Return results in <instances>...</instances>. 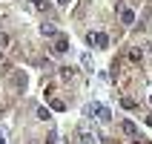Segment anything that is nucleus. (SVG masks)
I'll return each mask as SVG.
<instances>
[{
	"mask_svg": "<svg viewBox=\"0 0 152 144\" xmlns=\"http://www.w3.org/2000/svg\"><path fill=\"white\" fill-rule=\"evenodd\" d=\"M92 112H95V118H98V121H103V124L112 118V112L106 110L103 104H89V107H86V115H92Z\"/></svg>",
	"mask_w": 152,
	"mask_h": 144,
	"instance_id": "nucleus-1",
	"label": "nucleus"
},
{
	"mask_svg": "<svg viewBox=\"0 0 152 144\" xmlns=\"http://www.w3.org/2000/svg\"><path fill=\"white\" fill-rule=\"evenodd\" d=\"M52 49L58 52V55H63V52H69V38H63V35H58V41H55V46Z\"/></svg>",
	"mask_w": 152,
	"mask_h": 144,
	"instance_id": "nucleus-2",
	"label": "nucleus"
},
{
	"mask_svg": "<svg viewBox=\"0 0 152 144\" xmlns=\"http://www.w3.org/2000/svg\"><path fill=\"white\" fill-rule=\"evenodd\" d=\"M95 46H98V49H106V46H109V35L106 32H95Z\"/></svg>",
	"mask_w": 152,
	"mask_h": 144,
	"instance_id": "nucleus-3",
	"label": "nucleus"
},
{
	"mask_svg": "<svg viewBox=\"0 0 152 144\" xmlns=\"http://www.w3.org/2000/svg\"><path fill=\"white\" fill-rule=\"evenodd\" d=\"M121 130H124V136H129V138L138 136V127L132 124V121H124V124H121Z\"/></svg>",
	"mask_w": 152,
	"mask_h": 144,
	"instance_id": "nucleus-4",
	"label": "nucleus"
},
{
	"mask_svg": "<svg viewBox=\"0 0 152 144\" xmlns=\"http://www.w3.org/2000/svg\"><path fill=\"white\" fill-rule=\"evenodd\" d=\"M12 84H15V89H26V75L23 72H15L12 75Z\"/></svg>",
	"mask_w": 152,
	"mask_h": 144,
	"instance_id": "nucleus-5",
	"label": "nucleus"
},
{
	"mask_svg": "<svg viewBox=\"0 0 152 144\" xmlns=\"http://www.w3.org/2000/svg\"><path fill=\"white\" fill-rule=\"evenodd\" d=\"M49 110H55V112H63V110H66V101H63V98H52Z\"/></svg>",
	"mask_w": 152,
	"mask_h": 144,
	"instance_id": "nucleus-6",
	"label": "nucleus"
},
{
	"mask_svg": "<svg viewBox=\"0 0 152 144\" xmlns=\"http://www.w3.org/2000/svg\"><path fill=\"white\" fill-rule=\"evenodd\" d=\"M40 35H46V38H55V35H58V29H55L52 23H40Z\"/></svg>",
	"mask_w": 152,
	"mask_h": 144,
	"instance_id": "nucleus-7",
	"label": "nucleus"
},
{
	"mask_svg": "<svg viewBox=\"0 0 152 144\" xmlns=\"http://www.w3.org/2000/svg\"><path fill=\"white\" fill-rule=\"evenodd\" d=\"M121 107H124V110H135L138 101H135V98H129V95H124V98H121Z\"/></svg>",
	"mask_w": 152,
	"mask_h": 144,
	"instance_id": "nucleus-8",
	"label": "nucleus"
},
{
	"mask_svg": "<svg viewBox=\"0 0 152 144\" xmlns=\"http://www.w3.org/2000/svg\"><path fill=\"white\" fill-rule=\"evenodd\" d=\"M121 20H124V23H135V12H129V9H121Z\"/></svg>",
	"mask_w": 152,
	"mask_h": 144,
	"instance_id": "nucleus-9",
	"label": "nucleus"
},
{
	"mask_svg": "<svg viewBox=\"0 0 152 144\" xmlns=\"http://www.w3.org/2000/svg\"><path fill=\"white\" fill-rule=\"evenodd\" d=\"M32 3V9H37V12H46L49 9V0H29Z\"/></svg>",
	"mask_w": 152,
	"mask_h": 144,
	"instance_id": "nucleus-10",
	"label": "nucleus"
},
{
	"mask_svg": "<svg viewBox=\"0 0 152 144\" xmlns=\"http://www.w3.org/2000/svg\"><path fill=\"white\" fill-rule=\"evenodd\" d=\"M37 118H40V121H49L52 118V110H49V107H37Z\"/></svg>",
	"mask_w": 152,
	"mask_h": 144,
	"instance_id": "nucleus-11",
	"label": "nucleus"
},
{
	"mask_svg": "<svg viewBox=\"0 0 152 144\" xmlns=\"http://www.w3.org/2000/svg\"><path fill=\"white\" fill-rule=\"evenodd\" d=\"M141 58H144L141 49H129V61H132V64H141Z\"/></svg>",
	"mask_w": 152,
	"mask_h": 144,
	"instance_id": "nucleus-12",
	"label": "nucleus"
},
{
	"mask_svg": "<svg viewBox=\"0 0 152 144\" xmlns=\"http://www.w3.org/2000/svg\"><path fill=\"white\" fill-rule=\"evenodd\" d=\"M80 144H98L92 133H80Z\"/></svg>",
	"mask_w": 152,
	"mask_h": 144,
	"instance_id": "nucleus-13",
	"label": "nucleus"
},
{
	"mask_svg": "<svg viewBox=\"0 0 152 144\" xmlns=\"http://www.w3.org/2000/svg\"><path fill=\"white\" fill-rule=\"evenodd\" d=\"M60 75H63V78H72V75H75V66H60Z\"/></svg>",
	"mask_w": 152,
	"mask_h": 144,
	"instance_id": "nucleus-14",
	"label": "nucleus"
},
{
	"mask_svg": "<svg viewBox=\"0 0 152 144\" xmlns=\"http://www.w3.org/2000/svg\"><path fill=\"white\" fill-rule=\"evenodd\" d=\"M135 144H146V141H144V138H141V136H135Z\"/></svg>",
	"mask_w": 152,
	"mask_h": 144,
	"instance_id": "nucleus-15",
	"label": "nucleus"
},
{
	"mask_svg": "<svg viewBox=\"0 0 152 144\" xmlns=\"http://www.w3.org/2000/svg\"><path fill=\"white\" fill-rule=\"evenodd\" d=\"M58 3H60V6H69V3H72V0H58Z\"/></svg>",
	"mask_w": 152,
	"mask_h": 144,
	"instance_id": "nucleus-16",
	"label": "nucleus"
},
{
	"mask_svg": "<svg viewBox=\"0 0 152 144\" xmlns=\"http://www.w3.org/2000/svg\"><path fill=\"white\" fill-rule=\"evenodd\" d=\"M146 124H149V127H152V115H149V118H146Z\"/></svg>",
	"mask_w": 152,
	"mask_h": 144,
	"instance_id": "nucleus-17",
	"label": "nucleus"
},
{
	"mask_svg": "<svg viewBox=\"0 0 152 144\" xmlns=\"http://www.w3.org/2000/svg\"><path fill=\"white\" fill-rule=\"evenodd\" d=\"M149 104H152V95H149Z\"/></svg>",
	"mask_w": 152,
	"mask_h": 144,
	"instance_id": "nucleus-18",
	"label": "nucleus"
}]
</instances>
